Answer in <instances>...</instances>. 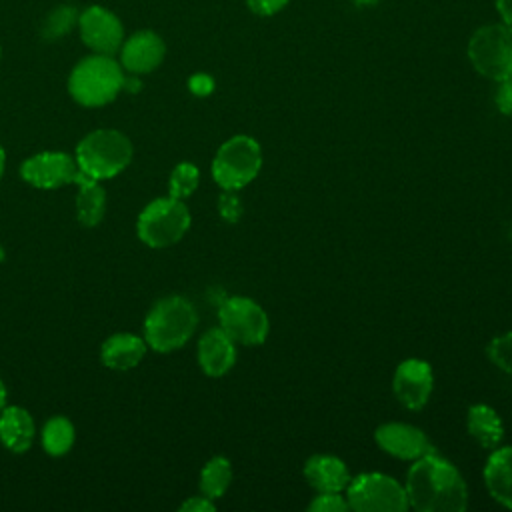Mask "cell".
Returning <instances> with one entry per match:
<instances>
[{
	"instance_id": "8",
	"label": "cell",
	"mask_w": 512,
	"mask_h": 512,
	"mask_svg": "<svg viewBox=\"0 0 512 512\" xmlns=\"http://www.w3.org/2000/svg\"><path fill=\"white\" fill-rule=\"evenodd\" d=\"M346 500L356 512H404L408 498L404 484L382 472H364L350 478Z\"/></svg>"
},
{
	"instance_id": "28",
	"label": "cell",
	"mask_w": 512,
	"mask_h": 512,
	"mask_svg": "<svg viewBox=\"0 0 512 512\" xmlns=\"http://www.w3.org/2000/svg\"><path fill=\"white\" fill-rule=\"evenodd\" d=\"M218 212H220L222 220H226L230 224L240 220L242 202H240L236 190H222V194L218 196Z\"/></svg>"
},
{
	"instance_id": "36",
	"label": "cell",
	"mask_w": 512,
	"mask_h": 512,
	"mask_svg": "<svg viewBox=\"0 0 512 512\" xmlns=\"http://www.w3.org/2000/svg\"><path fill=\"white\" fill-rule=\"evenodd\" d=\"M4 260V250H2V246H0V262Z\"/></svg>"
},
{
	"instance_id": "19",
	"label": "cell",
	"mask_w": 512,
	"mask_h": 512,
	"mask_svg": "<svg viewBox=\"0 0 512 512\" xmlns=\"http://www.w3.org/2000/svg\"><path fill=\"white\" fill-rule=\"evenodd\" d=\"M36 426L32 414L22 406L0 410V442L14 454H24L34 442Z\"/></svg>"
},
{
	"instance_id": "23",
	"label": "cell",
	"mask_w": 512,
	"mask_h": 512,
	"mask_svg": "<svg viewBox=\"0 0 512 512\" xmlns=\"http://www.w3.org/2000/svg\"><path fill=\"white\" fill-rule=\"evenodd\" d=\"M232 482V464L224 456L210 458L200 472V492L212 500L226 494Z\"/></svg>"
},
{
	"instance_id": "35",
	"label": "cell",
	"mask_w": 512,
	"mask_h": 512,
	"mask_svg": "<svg viewBox=\"0 0 512 512\" xmlns=\"http://www.w3.org/2000/svg\"><path fill=\"white\" fill-rule=\"evenodd\" d=\"M4 168H6V152H4V148L0 146V180H2V176H4Z\"/></svg>"
},
{
	"instance_id": "11",
	"label": "cell",
	"mask_w": 512,
	"mask_h": 512,
	"mask_svg": "<svg viewBox=\"0 0 512 512\" xmlns=\"http://www.w3.org/2000/svg\"><path fill=\"white\" fill-rule=\"evenodd\" d=\"M82 42L96 54H114L124 42V26L104 6H88L78 14Z\"/></svg>"
},
{
	"instance_id": "20",
	"label": "cell",
	"mask_w": 512,
	"mask_h": 512,
	"mask_svg": "<svg viewBox=\"0 0 512 512\" xmlns=\"http://www.w3.org/2000/svg\"><path fill=\"white\" fill-rule=\"evenodd\" d=\"M468 434L486 450L500 446L504 438V424L494 408L488 404H472L466 414Z\"/></svg>"
},
{
	"instance_id": "22",
	"label": "cell",
	"mask_w": 512,
	"mask_h": 512,
	"mask_svg": "<svg viewBox=\"0 0 512 512\" xmlns=\"http://www.w3.org/2000/svg\"><path fill=\"white\" fill-rule=\"evenodd\" d=\"M42 448L50 456H64L70 452L76 440L74 424L66 416H52L40 432Z\"/></svg>"
},
{
	"instance_id": "34",
	"label": "cell",
	"mask_w": 512,
	"mask_h": 512,
	"mask_svg": "<svg viewBox=\"0 0 512 512\" xmlns=\"http://www.w3.org/2000/svg\"><path fill=\"white\" fill-rule=\"evenodd\" d=\"M6 396H8V392H6V384H4V380L0 378V410L6 406Z\"/></svg>"
},
{
	"instance_id": "26",
	"label": "cell",
	"mask_w": 512,
	"mask_h": 512,
	"mask_svg": "<svg viewBox=\"0 0 512 512\" xmlns=\"http://www.w3.org/2000/svg\"><path fill=\"white\" fill-rule=\"evenodd\" d=\"M74 20H78V14L72 6H58L46 20L44 24V36L46 38H58L62 34H66Z\"/></svg>"
},
{
	"instance_id": "5",
	"label": "cell",
	"mask_w": 512,
	"mask_h": 512,
	"mask_svg": "<svg viewBox=\"0 0 512 512\" xmlns=\"http://www.w3.org/2000/svg\"><path fill=\"white\" fill-rule=\"evenodd\" d=\"M190 222V210L184 200L172 196L156 198L140 212L136 234L150 248H166L184 238Z\"/></svg>"
},
{
	"instance_id": "17",
	"label": "cell",
	"mask_w": 512,
	"mask_h": 512,
	"mask_svg": "<svg viewBox=\"0 0 512 512\" xmlns=\"http://www.w3.org/2000/svg\"><path fill=\"white\" fill-rule=\"evenodd\" d=\"M482 476L488 494L498 504L512 510V446L492 448Z\"/></svg>"
},
{
	"instance_id": "7",
	"label": "cell",
	"mask_w": 512,
	"mask_h": 512,
	"mask_svg": "<svg viewBox=\"0 0 512 512\" xmlns=\"http://www.w3.org/2000/svg\"><path fill=\"white\" fill-rule=\"evenodd\" d=\"M468 58L488 80L512 76V26L504 22L480 26L468 42Z\"/></svg>"
},
{
	"instance_id": "13",
	"label": "cell",
	"mask_w": 512,
	"mask_h": 512,
	"mask_svg": "<svg viewBox=\"0 0 512 512\" xmlns=\"http://www.w3.org/2000/svg\"><path fill=\"white\" fill-rule=\"evenodd\" d=\"M374 440L386 454L400 460H416L434 452L428 436L420 428L404 422H386L378 426L374 430Z\"/></svg>"
},
{
	"instance_id": "21",
	"label": "cell",
	"mask_w": 512,
	"mask_h": 512,
	"mask_svg": "<svg viewBox=\"0 0 512 512\" xmlns=\"http://www.w3.org/2000/svg\"><path fill=\"white\" fill-rule=\"evenodd\" d=\"M106 212V190L86 174L76 182V218L82 226L94 228Z\"/></svg>"
},
{
	"instance_id": "2",
	"label": "cell",
	"mask_w": 512,
	"mask_h": 512,
	"mask_svg": "<svg viewBox=\"0 0 512 512\" xmlns=\"http://www.w3.org/2000/svg\"><path fill=\"white\" fill-rule=\"evenodd\" d=\"M198 326V312L184 296H164L152 304L144 318L148 348L168 354L182 348Z\"/></svg>"
},
{
	"instance_id": "30",
	"label": "cell",
	"mask_w": 512,
	"mask_h": 512,
	"mask_svg": "<svg viewBox=\"0 0 512 512\" xmlns=\"http://www.w3.org/2000/svg\"><path fill=\"white\" fill-rule=\"evenodd\" d=\"M250 12L258 16H274L286 8L288 0H246Z\"/></svg>"
},
{
	"instance_id": "37",
	"label": "cell",
	"mask_w": 512,
	"mask_h": 512,
	"mask_svg": "<svg viewBox=\"0 0 512 512\" xmlns=\"http://www.w3.org/2000/svg\"><path fill=\"white\" fill-rule=\"evenodd\" d=\"M0 56H2V48H0Z\"/></svg>"
},
{
	"instance_id": "14",
	"label": "cell",
	"mask_w": 512,
	"mask_h": 512,
	"mask_svg": "<svg viewBox=\"0 0 512 512\" xmlns=\"http://www.w3.org/2000/svg\"><path fill=\"white\" fill-rule=\"evenodd\" d=\"M166 54L164 40L152 30H138L120 46V66L130 74H148L156 70Z\"/></svg>"
},
{
	"instance_id": "24",
	"label": "cell",
	"mask_w": 512,
	"mask_h": 512,
	"mask_svg": "<svg viewBox=\"0 0 512 512\" xmlns=\"http://www.w3.org/2000/svg\"><path fill=\"white\" fill-rule=\"evenodd\" d=\"M198 184H200V170L192 162H180L170 172L168 196L186 200L188 196H192L196 192Z\"/></svg>"
},
{
	"instance_id": "16",
	"label": "cell",
	"mask_w": 512,
	"mask_h": 512,
	"mask_svg": "<svg viewBox=\"0 0 512 512\" xmlns=\"http://www.w3.org/2000/svg\"><path fill=\"white\" fill-rule=\"evenodd\" d=\"M304 478L316 492H344L352 476L338 456L314 454L304 464Z\"/></svg>"
},
{
	"instance_id": "25",
	"label": "cell",
	"mask_w": 512,
	"mask_h": 512,
	"mask_svg": "<svg viewBox=\"0 0 512 512\" xmlns=\"http://www.w3.org/2000/svg\"><path fill=\"white\" fill-rule=\"evenodd\" d=\"M488 358L506 374H512V332H504L490 340L486 348Z\"/></svg>"
},
{
	"instance_id": "4",
	"label": "cell",
	"mask_w": 512,
	"mask_h": 512,
	"mask_svg": "<svg viewBox=\"0 0 512 512\" xmlns=\"http://www.w3.org/2000/svg\"><path fill=\"white\" fill-rule=\"evenodd\" d=\"M76 164L92 180L118 176L132 160L130 138L116 128H98L88 132L76 146Z\"/></svg>"
},
{
	"instance_id": "15",
	"label": "cell",
	"mask_w": 512,
	"mask_h": 512,
	"mask_svg": "<svg viewBox=\"0 0 512 512\" xmlns=\"http://www.w3.org/2000/svg\"><path fill=\"white\" fill-rule=\"evenodd\" d=\"M198 364L206 376L228 374L236 364V342L220 326L206 330L198 340Z\"/></svg>"
},
{
	"instance_id": "6",
	"label": "cell",
	"mask_w": 512,
	"mask_h": 512,
	"mask_svg": "<svg viewBox=\"0 0 512 512\" xmlns=\"http://www.w3.org/2000/svg\"><path fill=\"white\" fill-rule=\"evenodd\" d=\"M262 168L260 144L246 134L228 138L212 160V178L222 190L248 186Z\"/></svg>"
},
{
	"instance_id": "33",
	"label": "cell",
	"mask_w": 512,
	"mask_h": 512,
	"mask_svg": "<svg viewBox=\"0 0 512 512\" xmlns=\"http://www.w3.org/2000/svg\"><path fill=\"white\" fill-rule=\"evenodd\" d=\"M496 10L504 24L512 26V0H496Z\"/></svg>"
},
{
	"instance_id": "18",
	"label": "cell",
	"mask_w": 512,
	"mask_h": 512,
	"mask_svg": "<svg viewBox=\"0 0 512 512\" xmlns=\"http://www.w3.org/2000/svg\"><path fill=\"white\" fill-rule=\"evenodd\" d=\"M146 350L148 344L144 338L130 332H118L104 340L100 348V358L106 368L124 372L136 368L146 356Z\"/></svg>"
},
{
	"instance_id": "29",
	"label": "cell",
	"mask_w": 512,
	"mask_h": 512,
	"mask_svg": "<svg viewBox=\"0 0 512 512\" xmlns=\"http://www.w3.org/2000/svg\"><path fill=\"white\" fill-rule=\"evenodd\" d=\"M494 102H496V108L502 114L512 116V76H506V78L498 80Z\"/></svg>"
},
{
	"instance_id": "27",
	"label": "cell",
	"mask_w": 512,
	"mask_h": 512,
	"mask_svg": "<svg viewBox=\"0 0 512 512\" xmlns=\"http://www.w3.org/2000/svg\"><path fill=\"white\" fill-rule=\"evenodd\" d=\"M308 510L314 512H346L350 510L346 496H342V492H318L310 504Z\"/></svg>"
},
{
	"instance_id": "9",
	"label": "cell",
	"mask_w": 512,
	"mask_h": 512,
	"mask_svg": "<svg viewBox=\"0 0 512 512\" xmlns=\"http://www.w3.org/2000/svg\"><path fill=\"white\" fill-rule=\"evenodd\" d=\"M220 328L242 346H258L268 338L270 320L264 308L246 296H230L218 306Z\"/></svg>"
},
{
	"instance_id": "12",
	"label": "cell",
	"mask_w": 512,
	"mask_h": 512,
	"mask_svg": "<svg viewBox=\"0 0 512 512\" xmlns=\"http://www.w3.org/2000/svg\"><path fill=\"white\" fill-rule=\"evenodd\" d=\"M434 388V374L428 362L408 358L398 364L392 376V392L396 400L408 410H420L430 400Z\"/></svg>"
},
{
	"instance_id": "3",
	"label": "cell",
	"mask_w": 512,
	"mask_h": 512,
	"mask_svg": "<svg viewBox=\"0 0 512 512\" xmlns=\"http://www.w3.org/2000/svg\"><path fill=\"white\" fill-rule=\"evenodd\" d=\"M124 68L112 54H90L82 58L68 76V92L86 108L106 106L124 90Z\"/></svg>"
},
{
	"instance_id": "31",
	"label": "cell",
	"mask_w": 512,
	"mask_h": 512,
	"mask_svg": "<svg viewBox=\"0 0 512 512\" xmlns=\"http://www.w3.org/2000/svg\"><path fill=\"white\" fill-rule=\"evenodd\" d=\"M216 508L214 500L208 496H190L180 504V512H212Z\"/></svg>"
},
{
	"instance_id": "32",
	"label": "cell",
	"mask_w": 512,
	"mask_h": 512,
	"mask_svg": "<svg viewBox=\"0 0 512 512\" xmlns=\"http://www.w3.org/2000/svg\"><path fill=\"white\" fill-rule=\"evenodd\" d=\"M212 86H214V82L206 74H196L190 78V90L198 96H206L208 92H212Z\"/></svg>"
},
{
	"instance_id": "10",
	"label": "cell",
	"mask_w": 512,
	"mask_h": 512,
	"mask_svg": "<svg viewBox=\"0 0 512 512\" xmlns=\"http://www.w3.org/2000/svg\"><path fill=\"white\" fill-rule=\"evenodd\" d=\"M20 176L34 188L56 190L68 184L76 186L84 172L66 152H38L20 164Z\"/></svg>"
},
{
	"instance_id": "1",
	"label": "cell",
	"mask_w": 512,
	"mask_h": 512,
	"mask_svg": "<svg viewBox=\"0 0 512 512\" xmlns=\"http://www.w3.org/2000/svg\"><path fill=\"white\" fill-rule=\"evenodd\" d=\"M404 490L408 506L418 512H464L468 506L462 474L434 452L414 460L406 472Z\"/></svg>"
}]
</instances>
